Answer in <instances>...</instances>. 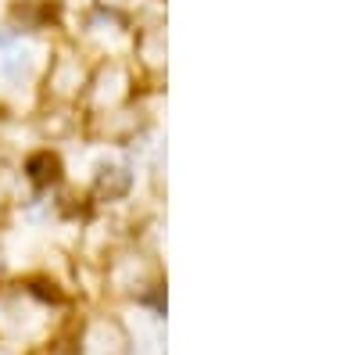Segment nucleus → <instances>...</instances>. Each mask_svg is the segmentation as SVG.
Returning <instances> with one entry per match:
<instances>
[{
    "instance_id": "1",
    "label": "nucleus",
    "mask_w": 358,
    "mask_h": 355,
    "mask_svg": "<svg viewBox=\"0 0 358 355\" xmlns=\"http://www.w3.org/2000/svg\"><path fill=\"white\" fill-rule=\"evenodd\" d=\"M57 323V305L25 284L0 287V348L43 344Z\"/></svg>"
},
{
    "instance_id": "5",
    "label": "nucleus",
    "mask_w": 358,
    "mask_h": 355,
    "mask_svg": "<svg viewBox=\"0 0 358 355\" xmlns=\"http://www.w3.org/2000/svg\"><path fill=\"white\" fill-rule=\"evenodd\" d=\"M33 72H36V47H33V40L4 33L0 36V83L18 86V83L33 79Z\"/></svg>"
},
{
    "instance_id": "2",
    "label": "nucleus",
    "mask_w": 358,
    "mask_h": 355,
    "mask_svg": "<svg viewBox=\"0 0 358 355\" xmlns=\"http://www.w3.org/2000/svg\"><path fill=\"white\" fill-rule=\"evenodd\" d=\"M129 97H133V72L122 62H104L86 79V108L94 115L126 108Z\"/></svg>"
},
{
    "instance_id": "8",
    "label": "nucleus",
    "mask_w": 358,
    "mask_h": 355,
    "mask_svg": "<svg viewBox=\"0 0 358 355\" xmlns=\"http://www.w3.org/2000/svg\"><path fill=\"white\" fill-rule=\"evenodd\" d=\"M129 187V172L122 165H101L97 169V190L108 194V197H118V194H126Z\"/></svg>"
},
{
    "instance_id": "6",
    "label": "nucleus",
    "mask_w": 358,
    "mask_h": 355,
    "mask_svg": "<svg viewBox=\"0 0 358 355\" xmlns=\"http://www.w3.org/2000/svg\"><path fill=\"white\" fill-rule=\"evenodd\" d=\"M50 94L57 97V101H72V97H79V90L86 86V79H83V69H79V62L72 54H62V57H54V65H50Z\"/></svg>"
},
{
    "instance_id": "4",
    "label": "nucleus",
    "mask_w": 358,
    "mask_h": 355,
    "mask_svg": "<svg viewBox=\"0 0 358 355\" xmlns=\"http://www.w3.org/2000/svg\"><path fill=\"white\" fill-rule=\"evenodd\" d=\"M108 280L118 294H126V298H143V294L155 291V284H158V265L140 251H122V255H115Z\"/></svg>"
},
{
    "instance_id": "3",
    "label": "nucleus",
    "mask_w": 358,
    "mask_h": 355,
    "mask_svg": "<svg viewBox=\"0 0 358 355\" xmlns=\"http://www.w3.org/2000/svg\"><path fill=\"white\" fill-rule=\"evenodd\" d=\"M133 337L115 316H90L79 330V348L76 355H129Z\"/></svg>"
},
{
    "instance_id": "7",
    "label": "nucleus",
    "mask_w": 358,
    "mask_h": 355,
    "mask_svg": "<svg viewBox=\"0 0 358 355\" xmlns=\"http://www.w3.org/2000/svg\"><path fill=\"white\" fill-rule=\"evenodd\" d=\"M136 50H140V62L151 69V72H162L165 69V33L158 25L143 29L140 40H136Z\"/></svg>"
}]
</instances>
